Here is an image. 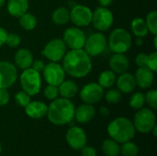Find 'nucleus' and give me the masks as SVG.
Returning <instances> with one entry per match:
<instances>
[{"label":"nucleus","instance_id":"obj_1","mask_svg":"<svg viewBox=\"0 0 157 156\" xmlns=\"http://www.w3.org/2000/svg\"><path fill=\"white\" fill-rule=\"evenodd\" d=\"M63 68L65 74L75 78L86 76L92 70L90 56L84 49L70 50L63 58Z\"/></svg>","mask_w":157,"mask_h":156},{"label":"nucleus","instance_id":"obj_2","mask_svg":"<svg viewBox=\"0 0 157 156\" xmlns=\"http://www.w3.org/2000/svg\"><path fill=\"white\" fill-rule=\"evenodd\" d=\"M75 105L70 99L56 98L48 107L47 117L49 121L54 125H65L75 119Z\"/></svg>","mask_w":157,"mask_h":156},{"label":"nucleus","instance_id":"obj_3","mask_svg":"<svg viewBox=\"0 0 157 156\" xmlns=\"http://www.w3.org/2000/svg\"><path fill=\"white\" fill-rule=\"evenodd\" d=\"M135 131L132 121L125 117L116 118L108 126V133L110 139L119 143L132 141L135 136Z\"/></svg>","mask_w":157,"mask_h":156},{"label":"nucleus","instance_id":"obj_4","mask_svg":"<svg viewBox=\"0 0 157 156\" xmlns=\"http://www.w3.org/2000/svg\"><path fill=\"white\" fill-rule=\"evenodd\" d=\"M108 45L115 53H125L132 46L131 34L125 29L117 28L110 32Z\"/></svg>","mask_w":157,"mask_h":156},{"label":"nucleus","instance_id":"obj_5","mask_svg":"<svg viewBox=\"0 0 157 156\" xmlns=\"http://www.w3.org/2000/svg\"><path fill=\"white\" fill-rule=\"evenodd\" d=\"M132 123L135 131L141 133H148L156 125V117L151 108H142L136 112Z\"/></svg>","mask_w":157,"mask_h":156},{"label":"nucleus","instance_id":"obj_6","mask_svg":"<svg viewBox=\"0 0 157 156\" xmlns=\"http://www.w3.org/2000/svg\"><path fill=\"white\" fill-rule=\"evenodd\" d=\"M20 86L23 91L28 93L29 96L37 95L41 87V77L39 72L34 69L28 68L23 70L20 74Z\"/></svg>","mask_w":157,"mask_h":156},{"label":"nucleus","instance_id":"obj_7","mask_svg":"<svg viewBox=\"0 0 157 156\" xmlns=\"http://www.w3.org/2000/svg\"><path fill=\"white\" fill-rule=\"evenodd\" d=\"M67 51V47L63 39H52L50 40L42 50V55L51 62L58 63L63 60Z\"/></svg>","mask_w":157,"mask_h":156},{"label":"nucleus","instance_id":"obj_8","mask_svg":"<svg viewBox=\"0 0 157 156\" xmlns=\"http://www.w3.org/2000/svg\"><path fill=\"white\" fill-rule=\"evenodd\" d=\"M107 46L108 40L105 35L100 32H96L86 39L84 50L90 57L98 56L106 50Z\"/></svg>","mask_w":157,"mask_h":156},{"label":"nucleus","instance_id":"obj_9","mask_svg":"<svg viewBox=\"0 0 157 156\" xmlns=\"http://www.w3.org/2000/svg\"><path fill=\"white\" fill-rule=\"evenodd\" d=\"M113 14L107 7H98L92 16V21L96 29L99 31H106L112 26L113 23Z\"/></svg>","mask_w":157,"mask_h":156},{"label":"nucleus","instance_id":"obj_10","mask_svg":"<svg viewBox=\"0 0 157 156\" xmlns=\"http://www.w3.org/2000/svg\"><path fill=\"white\" fill-rule=\"evenodd\" d=\"M42 74L48 85L56 86H58L65 79V72L63 66L54 62H51L50 63L45 64L42 70Z\"/></svg>","mask_w":157,"mask_h":156},{"label":"nucleus","instance_id":"obj_11","mask_svg":"<svg viewBox=\"0 0 157 156\" xmlns=\"http://www.w3.org/2000/svg\"><path fill=\"white\" fill-rule=\"evenodd\" d=\"M86 34L83 30L78 28H68L64 33L63 40L64 41L66 47L70 48L71 50H77L83 49L85 42H86Z\"/></svg>","mask_w":157,"mask_h":156},{"label":"nucleus","instance_id":"obj_12","mask_svg":"<svg viewBox=\"0 0 157 156\" xmlns=\"http://www.w3.org/2000/svg\"><path fill=\"white\" fill-rule=\"evenodd\" d=\"M93 12L84 5H76L70 11V20L77 27H86L92 21Z\"/></svg>","mask_w":157,"mask_h":156},{"label":"nucleus","instance_id":"obj_13","mask_svg":"<svg viewBox=\"0 0 157 156\" xmlns=\"http://www.w3.org/2000/svg\"><path fill=\"white\" fill-rule=\"evenodd\" d=\"M65 140L68 145L75 151H80L86 145L87 143L86 131L77 126H73L67 131L65 134Z\"/></svg>","mask_w":157,"mask_h":156},{"label":"nucleus","instance_id":"obj_14","mask_svg":"<svg viewBox=\"0 0 157 156\" xmlns=\"http://www.w3.org/2000/svg\"><path fill=\"white\" fill-rule=\"evenodd\" d=\"M17 78V71L13 63L1 61L0 62V88H8L12 86Z\"/></svg>","mask_w":157,"mask_h":156},{"label":"nucleus","instance_id":"obj_15","mask_svg":"<svg viewBox=\"0 0 157 156\" xmlns=\"http://www.w3.org/2000/svg\"><path fill=\"white\" fill-rule=\"evenodd\" d=\"M104 97V89L98 83H89L80 91V97L84 103L95 104L99 102Z\"/></svg>","mask_w":157,"mask_h":156},{"label":"nucleus","instance_id":"obj_16","mask_svg":"<svg viewBox=\"0 0 157 156\" xmlns=\"http://www.w3.org/2000/svg\"><path fill=\"white\" fill-rule=\"evenodd\" d=\"M155 72H153L147 66L139 67L135 73V81L136 85L142 89H147L152 86L155 80Z\"/></svg>","mask_w":157,"mask_h":156},{"label":"nucleus","instance_id":"obj_17","mask_svg":"<svg viewBox=\"0 0 157 156\" xmlns=\"http://www.w3.org/2000/svg\"><path fill=\"white\" fill-rule=\"evenodd\" d=\"M96 110L92 104H82L75 109V119L81 124H86L93 120Z\"/></svg>","mask_w":157,"mask_h":156},{"label":"nucleus","instance_id":"obj_18","mask_svg":"<svg viewBox=\"0 0 157 156\" xmlns=\"http://www.w3.org/2000/svg\"><path fill=\"white\" fill-rule=\"evenodd\" d=\"M47 105L41 101H30L25 107V112L27 116L33 120L42 119L47 115Z\"/></svg>","mask_w":157,"mask_h":156},{"label":"nucleus","instance_id":"obj_19","mask_svg":"<svg viewBox=\"0 0 157 156\" xmlns=\"http://www.w3.org/2000/svg\"><path fill=\"white\" fill-rule=\"evenodd\" d=\"M130 66L128 57L124 53H115L110 57L109 67L110 70L115 74L125 73Z\"/></svg>","mask_w":157,"mask_h":156},{"label":"nucleus","instance_id":"obj_20","mask_svg":"<svg viewBox=\"0 0 157 156\" xmlns=\"http://www.w3.org/2000/svg\"><path fill=\"white\" fill-rule=\"evenodd\" d=\"M117 86L118 89L125 94H129L132 92L136 87V81L133 74L130 73H122L117 79Z\"/></svg>","mask_w":157,"mask_h":156},{"label":"nucleus","instance_id":"obj_21","mask_svg":"<svg viewBox=\"0 0 157 156\" xmlns=\"http://www.w3.org/2000/svg\"><path fill=\"white\" fill-rule=\"evenodd\" d=\"M16 66L18 67L19 69L25 70L28 68H30L32 62H33V55L32 52L25 48L19 49L14 57Z\"/></svg>","mask_w":157,"mask_h":156},{"label":"nucleus","instance_id":"obj_22","mask_svg":"<svg viewBox=\"0 0 157 156\" xmlns=\"http://www.w3.org/2000/svg\"><path fill=\"white\" fill-rule=\"evenodd\" d=\"M7 12L15 17H19L28 11L29 0H8Z\"/></svg>","mask_w":157,"mask_h":156},{"label":"nucleus","instance_id":"obj_23","mask_svg":"<svg viewBox=\"0 0 157 156\" xmlns=\"http://www.w3.org/2000/svg\"><path fill=\"white\" fill-rule=\"evenodd\" d=\"M58 90L59 95H61L62 97L70 99L76 96L78 92V86L72 80H63L58 86Z\"/></svg>","mask_w":157,"mask_h":156},{"label":"nucleus","instance_id":"obj_24","mask_svg":"<svg viewBox=\"0 0 157 156\" xmlns=\"http://www.w3.org/2000/svg\"><path fill=\"white\" fill-rule=\"evenodd\" d=\"M52 19L56 25H65L70 20V11L65 7H58L52 12Z\"/></svg>","mask_w":157,"mask_h":156},{"label":"nucleus","instance_id":"obj_25","mask_svg":"<svg viewBox=\"0 0 157 156\" xmlns=\"http://www.w3.org/2000/svg\"><path fill=\"white\" fill-rule=\"evenodd\" d=\"M132 33L138 38H144L148 34V29L145 20L141 17H136L132 21L131 25Z\"/></svg>","mask_w":157,"mask_h":156},{"label":"nucleus","instance_id":"obj_26","mask_svg":"<svg viewBox=\"0 0 157 156\" xmlns=\"http://www.w3.org/2000/svg\"><path fill=\"white\" fill-rule=\"evenodd\" d=\"M102 152L106 156H119L121 152L120 143L112 139H107L102 143Z\"/></svg>","mask_w":157,"mask_h":156},{"label":"nucleus","instance_id":"obj_27","mask_svg":"<svg viewBox=\"0 0 157 156\" xmlns=\"http://www.w3.org/2000/svg\"><path fill=\"white\" fill-rule=\"evenodd\" d=\"M116 82V75L111 70L103 71L98 77V85L104 88H111Z\"/></svg>","mask_w":157,"mask_h":156},{"label":"nucleus","instance_id":"obj_28","mask_svg":"<svg viewBox=\"0 0 157 156\" xmlns=\"http://www.w3.org/2000/svg\"><path fill=\"white\" fill-rule=\"evenodd\" d=\"M19 24L21 28L26 30H32L37 26V18L31 13H25L19 17Z\"/></svg>","mask_w":157,"mask_h":156},{"label":"nucleus","instance_id":"obj_29","mask_svg":"<svg viewBox=\"0 0 157 156\" xmlns=\"http://www.w3.org/2000/svg\"><path fill=\"white\" fill-rule=\"evenodd\" d=\"M138 153H139V148L134 143L129 141L121 143L120 154H121L122 156H137Z\"/></svg>","mask_w":157,"mask_h":156},{"label":"nucleus","instance_id":"obj_30","mask_svg":"<svg viewBox=\"0 0 157 156\" xmlns=\"http://www.w3.org/2000/svg\"><path fill=\"white\" fill-rule=\"evenodd\" d=\"M145 104V96L142 92L134 93L130 98V106L133 109H140L144 108Z\"/></svg>","mask_w":157,"mask_h":156},{"label":"nucleus","instance_id":"obj_31","mask_svg":"<svg viewBox=\"0 0 157 156\" xmlns=\"http://www.w3.org/2000/svg\"><path fill=\"white\" fill-rule=\"evenodd\" d=\"M145 23L148 29V31H150L154 36L157 35V12L155 10L151 11L146 16Z\"/></svg>","mask_w":157,"mask_h":156},{"label":"nucleus","instance_id":"obj_32","mask_svg":"<svg viewBox=\"0 0 157 156\" xmlns=\"http://www.w3.org/2000/svg\"><path fill=\"white\" fill-rule=\"evenodd\" d=\"M105 98L109 104H117L121 100V93L118 89H109L105 94Z\"/></svg>","mask_w":157,"mask_h":156},{"label":"nucleus","instance_id":"obj_33","mask_svg":"<svg viewBox=\"0 0 157 156\" xmlns=\"http://www.w3.org/2000/svg\"><path fill=\"white\" fill-rule=\"evenodd\" d=\"M31 96H29L28 93H26L25 91H19L17 92L16 95H15V101L16 103L20 106V107H23L25 108L30 101H31V98H30Z\"/></svg>","mask_w":157,"mask_h":156},{"label":"nucleus","instance_id":"obj_34","mask_svg":"<svg viewBox=\"0 0 157 156\" xmlns=\"http://www.w3.org/2000/svg\"><path fill=\"white\" fill-rule=\"evenodd\" d=\"M145 96V103L150 107V108L155 110L157 109V91L156 90H150L146 93Z\"/></svg>","mask_w":157,"mask_h":156},{"label":"nucleus","instance_id":"obj_35","mask_svg":"<svg viewBox=\"0 0 157 156\" xmlns=\"http://www.w3.org/2000/svg\"><path fill=\"white\" fill-rule=\"evenodd\" d=\"M44 97L49 99V100H54L58 97L59 96V90H58V86H52V85H48L43 91Z\"/></svg>","mask_w":157,"mask_h":156},{"label":"nucleus","instance_id":"obj_36","mask_svg":"<svg viewBox=\"0 0 157 156\" xmlns=\"http://www.w3.org/2000/svg\"><path fill=\"white\" fill-rule=\"evenodd\" d=\"M6 44L10 48H16L20 44V37L16 33H9L7 34Z\"/></svg>","mask_w":157,"mask_h":156},{"label":"nucleus","instance_id":"obj_37","mask_svg":"<svg viewBox=\"0 0 157 156\" xmlns=\"http://www.w3.org/2000/svg\"><path fill=\"white\" fill-rule=\"evenodd\" d=\"M147 67L150 68L153 72L157 71V52L154 51L148 55L147 59Z\"/></svg>","mask_w":157,"mask_h":156},{"label":"nucleus","instance_id":"obj_38","mask_svg":"<svg viewBox=\"0 0 157 156\" xmlns=\"http://www.w3.org/2000/svg\"><path fill=\"white\" fill-rule=\"evenodd\" d=\"M10 99V94L7 88H0V106H6Z\"/></svg>","mask_w":157,"mask_h":156},{"label":"nucleus","instance_id":"obj_39","mask_svg":"<svg viewBox=\"0 0 157 156\" xmlns=\"http://www.w3.org/2000/svg\"><path fill=\"white\" fill-rule=\"evenodd\" d=\"M147 59H148V55L145 53H139L136 58H135V63L139 66V67H144V66H147Z\"/></svg>","mask_w":157,"mask_h":156},{"label":"nucleus","instance_id":"obj_40","mask_svg":"<svg viewBox=\"0 0 157 156\" xmlns=\"http://www.w3.org/2000/svg\"><path fill=\"white\" fill-rule=\"evenodd\" d=\"M81 155L82 156H97V151L92 146H85L81 150Z\"/></svg>","mask_w":157,"mask_h":156},{"label":"nucleus","instance_id":"obj_41","mask_svg":"<svg viewBox=\"0 0 157 156\" xmlns=\"http://www.w3.org/2000/svg\"><path fill=\"white\" fill-rule=\"evenodd\" d=\"M44 66H45V63H44L43 61H41V60H33L32 64H31L30 67H31L32 69H34L35 71L40 73V72H42Z\"/></svg>","mask_w":157,"mask_h":156},{"label":"nucleus","instance_id":"obj_42","mask_svg":"<svg viewBox=\"0 0 157 156\" xmlns=\"http://www.w3.org/2000/svg\"><path fill=\"white\" fill-rule=\"evenodd\" d=\"M7 34H8L7 31L4 28L0 27V47L3 46L6 43V40Z\"/></svg>","mask_w":157,"mask_h":156},{"label":"nucleus","instance_id":"obj_43","mask_svg":"<svg viewBox=\"0 0 157 156\" xmlns=\"http://www.w3.org/2000/svg\"><path fill=\"white\" fill-rule=\"evenodd\" d=\"M99 113L102 117H108L109 115V109L106 107H101L99 109Z\"/></svg>","mask_w":157,"mask_h":156},{"label":"nucleus","instance_id":"obj_44","mask_svg":"<svg viewBox=\"0 0 157 156\" xmlns=\"http://www.w3.org/2000/svg\"><path fill=\"white\" fill-rule=\"evenodd\" d=\"M98 3L100 4V6H103V7H108V6H109L112 4V2H113V0H98Z\"/></svg>","mask_w":157,"mask_h":156},{"label":"nucleus","instance_id":"obj_45","mask_svg":"<svg viewBox=\"0 0 157 156\" xmlns=\"http://www.w3.org/2000/svg\"><path fill=\"white\" fill-rule=\"evenodd\" d=\"M137 43H138V45H142L143 44V38H138Z\"/></svg>","mask_w":157,"mask_h":156},{"label":"nucleus","instance_id":"obj_46","mask_svg":"<svg viewBox=\"0 0 157 156\" xmlns=\"http://www.w3.org/2000/svg\"><path fill=\"white\" fill-rule=\"evenodd\" d=\"M5 2H6V0H0V8L4 6Z\"/></svg>","mask_w":157,"mask_h":156},{"label":"nucleus","instance_id":"obj_47","mask_svg":"<svg viewBox=\"0 0 157 156\" xmlns=\"http://www.w3.org/2000/svg\"><path fill=\"white\" fill-rule=\"evenodd\" d=\"M1 152H2V145H1V142H0V154H1Z\"/></svg>","mask_w":157,"mask_h":156}]
</instances>
